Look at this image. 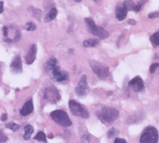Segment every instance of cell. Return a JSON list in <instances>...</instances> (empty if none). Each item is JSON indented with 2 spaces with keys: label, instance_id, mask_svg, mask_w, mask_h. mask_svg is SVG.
Here are the masks:
<instances>
[{
  "label": "cell",
  "instance_id": "1",
  "mask_svg": "<svg viewBox=\"0 0 159 143\" xmlns=\"http://www.w3.org/2000/svg\"><path fill=\"white\" fill-rule=\"evenodd\" d=\"M47 70L49 72L51 77L56 82H64L68 79L69 74L58 66V61L56 59H50L46 64Z\"/></svg>",
  "mask_w": 159,
  "mask_h": 143
},
{
  "label": "cell",
  "instance_id": "2",
  "mask_svg": "<svg viewBox=\"0 0 159 143\" xmlns=\"http://www.w3.org/2000/svg\"><path fill=\"white\" fill-rule=\"evenodd\" d=\"M99 119L104 123H111L117 119L119 116V112L114 107L104 106L98 113Z\"/></svg>",
  "mask_w": 159,
  "mask_h": 143
},
{
  "label": "cell",
  "instance_id": "3",
  "mask_svg": "<svg viewBox=\"0 0 159 143\" xmlns=\"http://www.w3.org/2000/svg\"><path fill=\"white\" fill-rule=\"evenodd\" d=\"M50 116L53 121L63 127H69L72 125V121L69 118L68 115L64 111L55 110L52 112Z\"/></svg>",
  "mask_w": 159,
  "mask_h": 143
},
{
  "label": "cell",
  "instance_id": "4",
  "mask_svg": "<svg viewBox=\"0 0 159 143\" xmlns=\"http://www.w3.org/2000/svg\"><path fill=\"white\" fill-rule=\"evenodd\" d=\"M158 131L154 127H147L140 138V143H158Z\"/></svg>",
  "mask_w": 159,
  "mask_h": 143
},
{
  "label": "cell",
  "instance_id": "5",
  "mask_svg": "<svg viewBox=\"0 0 159 143\" xmlns=\"http://www.w3.org/2000/svg\"><path fill=\"white\" fill-rule=\"evenodd\" d=\"M91 69L93 70L94 74L101 79H105L109 76V69L107 66L96 62V61H89Z\"/></svg>",
  "mask_w": 159,
  "mask_h": 143
},
{
  "label": "cell",
  "instance_id": "6",
  "mask_svg": "<svg viewBox=\"0 0 159 143\" xmlns=\"http://www.w3.org/2000/svg\"><path fill=\"white\" fill-rule=\"evenodd\" d=\"M69 107L71 112L75 116H79L83 119H88L90 117V114L88 112V111L82 105L78 104L74 100H71L69 101Z\"/></svg>",
  "mask_w": 159,
  "mask_h": 143
},
{
  "label": "cell",
  "instance_id": "7",
  "mask_svg": "<svg viewBox=\"0 0 159 143\" xmlns=\"http://www.w3.org/2000/svg\"><path fill=\"white\" fill-rule=\"evenodd\" d=\"M44 97L48 101L53 103V104H55L60 100V95L57 89L53 86H49L45 89Z\"/></svg>",
  "mask_w": 159,
  "mask_h": 143
},
{
  "label": "cell",
  "instance_id": "8",
  "mask_svg": "<svg viewBox=\"0 0 159 143\" xmlns=\"http://www.w3.org/2000/svg\"><path fill=\"white\" fill-rule=\"evenodd\" d=\"M88 84H87V77L84 74L81 77L79 82L78 84V86L75 88V92L78 96H85L87 94Z\"/></svg>",
  "mask_w": 159,
  "mask_h": 143
},
{
  "label": "cell",
  "instance_id": "9",
  "mask_svg": "<svg viewBox=\"0 0 159 143\" xmlns=\"http://www.w3.org/2000/svg\"><path fill=\"white\" fill-rule=\"evenodd\" d=\"M129 86L131 87L132 90L138 93V92H141L143 91L145 88L144 86V82H143V80L142 79V77L139 76H136L134 78H132L128 83Z\"/></svg>",
  "mask_w": 159,
  "mask_h": 143
},
{
  "label": "cell",
  "instance_id": "10",
  "mask_svg": "<svg viewBox=\"0 0 159 143\" xmlns=\"http://www.w3.org/2000/svg\"><path fill=\"white\" fill-rule=\"evenodd\" d=\"M11 69L12 70V72H14L15 74L22 73V63L20 55H17L16 57L14 59V60H13V62L11 64Z\"/></svg>",
  "mask_w": 159,
  "mask_h": 143
},
{
  "label": "cell",
  "instance_id": "11",
  "mask_svg": "<svg viewBox=\"0 0 159 143\" xmlns=\"http://www.w3.org/2000/svg\"><path fill=\"white\" fill-rule=\"evenodd\" d=\"M36 44H33L30 47L28 54L25 57V61H26V63L30 65L34 62V60L36 59Z\"/></svg>",
  "mask_w": 159,
  "mask_h": 143
},
{
  "label": "cell",
  "instance_id": "12",
  "mask_svg": "<svg viewBox=\"0 0 159 143\" xmlns=\"http://www.w3.org/2000/svg\"><path fill=\"white\" fill-rule=\"evenodd\" d=\"M93 35L97 36V38L101 39V40H103V39H106L107 37L109 36V33L108 31L105 30L104 28L102 27V26L97 25L96 29L93 32Z\"/></svg>",
  "mask_w": 159,
  "mask_h": 143
},
{
  "label": "cell",
  "instance_id": "13",
  "mask_svg": "<svg viewBox=\"0 0 159 143\" xmlns=\"http://www.w3.org/2000/svg\"><path fill=\"white\" fill-rule=\"evenodd\" d=\"M33 100H29V101H27L25 103L24 106L22 107V110L20 111V114L23 116H28L29 115L30 113L33 112Z\"/></svg>",
  "mask_w": 159,
  "mask_h": 143
},
{
  "label": "cell",
  "instance_id": "14",
  "mask_svg": "<svg viewBox=\"0 0 159 143\" xmlns=\"http://www.w3.org/2000/svg\"><path fill=\"white\" fill-rule=\"evenodd\" d=\"M127 11L123 6H119V7H117L116 10V15L117 20L121 22V21L125 19L127 16Z\"/></svg>",
  "mask_w": 159,
  "mask_h": 143
},
{
  "label": "cell",
  "instance_id": "15",
  "mask_svg": "<svg viewBox=\"0 0 159 143\" xmlns=\"http://www.w3.org/2000/svg\"><path fill=\"white\" fill-rule=\"evenodd\" d=\"M85 25H86V27H87V29L89 30V32L93 34V32L95 31V29H96V27H97L96 24L94 23L93 20L92 19V18H90V17H85Z\"/></svg>",
  "mask_w": 159,
  "mask_h": 143
},
{
  "label": "cell",
  "instance_id": "16",
  "mask_svg": "<svg viewBox=\"0 0 159 143\" xmlns=\"http://www.w3.org/2000/svg\"><path fill=\"white\" fill-rule=\"evenodd\" d=\"M58 14V10L56 8H52L51 10L48 13V14L45 17V18H44V22H49L52 20H54Z\"/></svg>",
  "mask_w": 159,
  "mask_h": 143
},
{
  "label": "cell",
  "instance_id": "17",
  "mask_svg": "<svg viewBox=\"0 0 159 143\" xmlns=\"http://www.w3.org/2000/svg\"><path fill=\"white\" fill-rule=\"evenodd\" d=\"M99 40L97 39H89L83 42V45L85 47H94L98 44Z\"/></svg>",
  "mask_w": 159,
  "mask_h": 143
},
{
  "label": "cell",
  "instance_id": "18",
  "mask_svg": "<svg viewBox=\"0 0 159 143\" xmlns=\"http://www.w3.org/2000/svg\"><path fill=\"white\" fill-rule=\"evenodd\" d=\"M33 133V127L31 125H26L25 127V135L23 136V138L25 140H29L31 138V135Z\"/></svg>",
  "mask_w": 159,
  "mask_h": 143
},
{
  "label": "cell",
  "instance_id": "19",
  "mask_svg": "<svg viewBox=\"0 0 159 143\" xmlns=\"http://www.w3.org/2000/svg\"><path fill=\"white\" fill-rule=\"evenodd\" d=\"M123 7L126 9L127 11L134 10L135 4L132 0H126L125 2H123Z\"/></svg>",
  "mask_w": 159,
  "mask_h": 143
},
{
  "label": "cell",
  "instance_id": "20",
  "mask_svg": "<svg viewBox=\"0 0 159 143\" xmlns=\"http://www.w3.org/2000/svg\"><path fill=\"white\" fill-rule=\"evenodd\" d=\"M6 127L8 128V129L13 130L14 132H17L20 129V126L18 124L15 123L14 122H11V123H8L6 124Z\"/></svg>",
  "mask_w": 159,
  "mask_h": 143
},
{
  "label": "cell",
  "instance_id": "21",
  "mask_svg": "<svg viewBox=\"0 0 159 143\" xmlns=\"http://www.w3.org/2000/svg\"><path fill=\"white\" fill-rule=\"evenodd\" d=\"M151 41L155 47H158L159 46V33L157 32L154 34H153V36L151 37Z\"/></svg>",
  "mask_w": 159,
  "mask_h": 143
},
{
  "label": "cell",
  "instance_id": "22",
  "mask_svg": "<svg viewBox=\"0 0 159 143\" xmlns=\"http://www.w3.org/2000/svg\"><path fill=\"white\" fill-rule=\"evenodd\" d=\"M34 139L35 140L40 141V142H47V138L46 135L44 132L42 131H40V132L37 133V135L34 137Z\"/></svg>",
  "mask_w": 159,
  "mask_h": 143
},
{
  "label": "cell",
  "instance_id": "23",
  "mask_svg": "<svg viewBox=\"0 0 159 143\" xmlns=\"http://www.w3.org/2000/svg\"><path fill=\"white\" fill-rule=\"evenodd\" d=\"M25 29L28 31H34L36 29V25L33 22H28L25 25Z\"/></svg>",
  "mask_w": 159,
  "mask_h": 143
},
{
  "label": "cell",
  "instance_id": "24",
  "mask_svg": "<svg viewBox=\"0 0 159 143\" xmlns=\"http://www.w3.org/2000/svg\"><path fill=\"white\" fill-rule=\"evenodd\" d=\"M32 8H33V7H32ZM32 11H33V17H34L35 18H36V19H38L39 21H41V11L40 10H38V9H35V8H33Z\"/></svg>",
  "mask_w": 159,
  "mask_h": 143
},
{
  "label": "cell",
  "instance_id": "25",
  "mask_svg": "<svg viewBox=\"0 0 159 143\" xmlns=\"http://www.w3.org/2000/svg\"><path fill=\"white\" fill-rule=\"evenodd\" d=\"M8 140V138L7 136L4 134L3 130L2 129L0 130V143L6 142V141Z\"/></svg>",
  "mask_w": 159,
  "mask_h": 143
},
{
  "label": "cell",
  "instance_id": "26",
  "mask_svg": "<svg viewBox=\"0 0 159 143\" xmlns=\"http://www.w3.org/2000/svg\"><path fill=\"white\" fill-rule=\"evenodd\" d=\"M115 133H116V129L115 128H111V129L108 131L107 133V136H108V138H113V136L115 135Z\"/></svg>",
  "mask_w": 159,
  "mask_h": 143
},
{
  "label": "cell",
  "instance_id": "27",
  "mask_svg": "<svg viewBox=\"0 0 159 143\" xmlns=\"http://www.w3.org/2000/svg\"><path fill=\"white\" fill-rule=\"evenodd\" d=\"M158 67V63H154L152 64L150 67V72H151V74H154V72L156 71L157 68Z\"/></svg>",
  "mask_w": 159,
  "mask_h": 143
},
{
  "label": "cell",
  "instance_id": "28",
  "mask_svg": "<svg viewBox=\"0 0 159 143\" xmlns=\"http://www.w3.org/2000/svg\"><path fill=\"white\" fill-rule=\"evenodd\" d=\"M144 3H144V1H142V2L139 3L138 5H135V7H134V10L135 11V12H139V11H140V10H141V8H142V6H143V5Z\"/></svg>",
  "mask_w": 159,
  "mask_h": 143
},
{
  "label": "cell",
  "instance_id": "29",
  "mask_svg": "<svg viewBox=\"0 0 159 143\" xmlns=\"http://www.w3.org/2000/svg\"><path fill=\"white\" fill-rule=\"evenodd\" d=\"M82 140L83 141V142L89 143L90 142V135H83L82 138Z\"/></svg>",
  "mask_w": 159,
  "mask_h": 143
},
{
  "label": "cell",
  "instance_id": "30",
  "mask_svg": "<svg viewBox=\"0 0 159 143\" xmlns=\"http://www.w3.org/2000/svg\"><path fill=\"white\" fill-rule=\"evenodd\" d=\"M158 11H155V12H153V13H151L149 14L148 17L149 18H155V17H158Z\"/></svg>",
  "mask_w": 159,
  "mask_h": 143
},
{
  "label": "cell",
  "instance_id": "31",
  "mask_svg": "<svg viewBox=\"0 0 159 143\" xmlns=\"http://www.w3.org/2000/svg\"><path fill=\"white\" fill-rule=\"evenodd\" d=\"M114 143H127L126 140H124V139H123V138H116L115 139V142H114Z\"/></svg>",
  "mask_w": 159,
  "mask_h": 143
},
{
  "label": "cell",
  "instance_id": "32",
  "mask_svg": "<svg viewBox=\"0 0 159 143\" xmlns=\"http://www.w3.org/2000/svg\"><path fill=\"white\" fill-rule=\"evenodd\" d=\"M8 119V117H7V115L6 114V113H3L2 116H1V121L3 122H6V120Z\"/></svg>",
  "mask_w": 159,
  "mask_h": 143
},
{
  "label": "cell",
  "instance_id": "33",
  "mask_svg": "<svg viewBox=\"0 0 159 143\" xmlns=\"http://www.w3.org/2000/svg\"><path fill=\"white\" fill-rule=\"evenodd\" d=\"M3 35L5 36H8V29H7V27H6V26L3 27Z\"/></svg>",
  "mask_w": 159,
  "mask_h": 143
},
{
  "label": "cell",
  "instance_id": "34",
  "mask_svg": "<svg viewBox=\"0 0 159 143\" xmlns=\"http://www.w3.org/2000/svg\"><path fill=\"white\" fill-rule=\"evenodd\" d=\"M128 24H130V25H136V22L133 19H129Z\"/></svg>",
  "mask_w": 159,
  "mask_h": 143
},
{
  "label": "cell",
  "instance_id": "35",
  "mask_svg": "<svg viewBox=\"0 0 159 143\" xmlns=\"http://www.w3.org/2000/svg\"><path fill=\"white\" fill-rule=\"evenodd\" d=\"M3 5H4V3L3 2H0V14H2L3 12Z\"/></svg>",
  "mask_w": 159,
  "mask_h": 143
},
{
  "label": "cell",
  "instance_id": "36",
  "mask_svg": "<svg viewBox=\"0 0 159 143\" xmlns=\"http://www.w3.org/2000/svg\"><path fill=\"white\" fill-rule=\"evenodd\" d=\"M20 37H21V35H20V32L17 31L16 36H15V40H18L20 39Z\"/></svg>",
  "mask_w": 159,
  "mask_h": 143
},
{
  "label": "cell",
  "instance_id": "37",
  "mask_svg": "<svg viewBox=\"0 0 159 143\" xmlns=\"http://www.w3.org/2000/svg\"><path fill=\"white\" fill-rule=\"evenodd\" d=\"M48 138H53V135H52V134H50V135H48Z\"/></svg>",
  "mask_w": 159,
  "mask_h": 143
},
{
  "label": "cell",
  "instance_id": "38",
  "mask_svg": "<svg viewBox=\"0 0 159 143\" xmlns=\"http://www.w3.org/2000/svg\"><path fill=\"white\" fill-rule=\"evenodd\" d=\"M74 1H75V2H78V3H79V2H81L82 0H74Z\"/></svg>",
  "mask_w": 159,
  "mask_h": 143
}]
</instances>
